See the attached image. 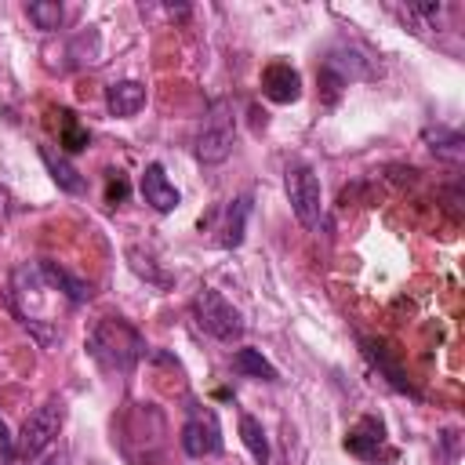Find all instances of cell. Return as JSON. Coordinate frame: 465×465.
Wrapping results in <instances>:
<instances>
[{
    "label": "cell",
    "mask_w": 465,
    "mask_h": 465,
    "mask_svg": "<svg viewBox=\"0 0 465 465\" xmlns=\"http://www.w3.org/2000/svg\"><path fill=\"white\" fill-rule=\"evenodd\" d=\"M138 189H142V200H145L156 214H171V211L182 203V196H178V189L171 185L163 163H156V160L145 163V171H142V178H138Z\"/></svg>",
    "instance_id": "ba28073f"
},
{
    "label": "cell",
    "mask_w": 465,
    "mask_h": 465,
    "mask_svg": "<svg viewBox=\"0 0 465 465\" xmlns=\"http://www.w3.org/2000/svg\"><path fill=\"white\" fill-rule=\"evenodd\" d=\"M25 11H29V22H33L36 29H44V33H51V29L62 25V4H58V0H36V4H29Z\"/></svg>",
    "instance_id": "e0dca14e"
},
{
    "label": "cell",
    "mask_w": 465,
    "mask_h": 465,
    "mask_svg": "<svg viewBox=\"0 0 465 465\" xmlns=\"http://www.w3.org/2000/svg\"><path fill=\"white\" fill-rule=\"evenodd\" d=\"M262 94H265L269 102H276V105L298 102V98H302V76H298V69H294L291 62H283V58L269 62V65L262 69Z\"/></svg>",
    "instance_id": "52a82bcc"
},
{
    "label": "cell",
    "mask_w": 465,
    "mask_h": 465,
    "mask_svg": "<svg viewBox=\"0 0 465 465\" xmlns=\"http://www.w3.org/2000/svg\"><path fill=\"white\" fill-rule=\"evenodd\" d=\"M381 447H385V425H381V418H374V414H363V418L345 432V450L356 454V458H363V461L378 458Z\"/></svg>",
    "instance_id": "9c48e42d"
},
{
    "label": "cell",
    "mask_w": 465,
    "mask_h": 465,
    "mask_svg": "<svg viewBox=\"0 0 465 465\" xmlns=\"http://www.w3.org/2000/svg\"><path fill=\"white\" fill-rule=\"evenodd\" d=\"M236 145V113L225 98L211 102L203 124H200V134H196V160L200 163H222L229 160Z\"/></svg>",
    "instance_id": "3957f363"
},
{
    "label": "cell",
    "mask_w": 465,
    "mask_h": 465,
    "mask_svg": "<svg viewBox=\"0 0 465 465\" xmlns=\"http://www.w3.org/2000/svg\"><path fill=\"white\" fill-rule=\"evenodd\" d=\"M429 142H436L432 145V153H443V156H461V134L458 131H443V127H436V134H429Z\"/></svg>",
    "instance_id": "ac0fdd59"
},
{
    "label": "cell",
    "mask_w": 465,
    "mask_h": 465,
    "mask_svg": "<svg viewBox=\"0 0 465 465\" xmlns=\"http://www.w3.org/2000/svg\"><path fill=\"white\" fill-rule=\"evenodd\" d=\"M193 320L200 323L203 334H211V338H218L225 345H232V341L243 338V316H240V309H232L214 287H203L193 298Z\"/></svg>",
    "instance_id": "277c9868"
},
{
    "label": "cell",
    "mask_w": 465,
    "mask_h": 465,
    "mask_svg": "<svg viewBox=\"0 0 465 465\" xmlns=\"http://www.w3.org/2000/svg\"><path fill=\"white\" fill-rule=\"evenodd\" d=\"M145 341L138 334V327H131L127 320L120 316H102L91 331H87V352L98 360V367L105 371H116V374H127L138 356H142Z\"/></svg>",
    "instance_id": "6da1fadb"
},
{
    "label": "cell",
    "mask_w": 465,
    "mask_h": 465,
    "mask_svg": "<svg viewBox=\"0 0 465 465\" xmlns=\"http://www.w3.org/2000/svg\"><path fill=\"white\" fill-rule=\"evenodd\" d=\"M124 200H127V178H124L120 171H109V182H105V203L116 207V203H124Z\"/></svg>",
    "instance_id": "d6986e66"
},
{
    "label": "cell",
    "mask_w": 465,
    "mask_h": 465,
    "mask_svg": "<svg viewBox=\"0 0 465 465\" xmlns=\"http://www.w3.org/2000/svg\"><path fill=\"white\" fill-rule=\"evenodd\" d=\"M287 200H291V211L294 218L305 225V229H316L320 225V214H323V189H320V178L309 163H287Z\"/></svg>",
    "instance_id": "5b68a950"
},
{
    "label": "cell",
    "mask_w": 465,
    "mask_h": 465,
    "mask_svg": "<svg viewBox=\"0 0 465 465\" xmlns=\"http://www.w3.org/2000/svg\"><path fill=\"white\" fill-rule=\"evenodd\" d=\"M58 145L65 149V153H80V149H87V127H80V120L69 113V109H58Z\"/></svg>",
    "instance_id": "2e32d148"
},
{
    "label": "cell",
    "mask_w": 465,
    "mask_h": 465,
    "mask_svg": "<svg viewBox=\"0 0 465 465\" xmlns=\"http://www.w3.org/2000/svg\"><path fill=\"white\" fill-rule=\"evenodd\" d=\"M11 203H15V200H11V193H7L4 185H0V225H4L7 218H11Z\"/></svg>",
    "instance_id": "ffe728a7"
},
{
    "label": "cell",
    "mask_w": 465,
    "mask_h": 465,
    "mask_svg": "<svg viewBox=\"0 0 465 465\" xmlns=\"http://www.w3.org/2000/svg\"><path fill=\"white\" fill-rule=\"evenodd\" d=\"M0 443H4V454L11 458V432H7V425L0 421Z\"/></svg>",
    "instance_id": "44dd1931"
},
{
    "label": "cell",
    "mask_w": 465,
    "mask_h": 465,
    "mask_svg": "<svg viewBox=\"0 0 465 465\" xmlns=\"http://www.w3.org/2000/svg\"><path fill=\"white\" fill-rule=\"evenodd\" d=\"M247 214H251V196L229 200V207H225V225H222V236H218L222 247H240V243H243Z\"/></svg>",
    "instance_id": "4fadbf2b"
},
{
    "label": "cell",
    "mask_w": 465,
    "mask_h": 465,
    "mask_svg": "<svg viewBox=\"0 0 465 465\" xmlns=\"http://www.w3.org/2000/svg\"><path fill=\"white\" fill-rule=\"evenodd\" d=\"M240 440H243V447L251 450V458L258 465H269V436H265V429H262L258 418L240 414Z\"/></svg>",
    "instance_id": "9a60e30c"
},
{
    "label": "cell",
    "mask_w": 465,
    "mask_h": 465,
    "mask_svg": "<svg viewBox=\"0 0 465 465\" xmlns=\"http://www.w3.org/2000/svg\"><path fill=\"white\" fill-rule=\"evenodd\" d=\"M360 345H363V356H367V360H371V363L378 367V374H381V378H385V381H389V385H392L396 392H407V396H418V389L411 385V378H407V371H403V367H400V363H396V360L389 356V349H385L381 341H371V338H363Z\"/></svg>",
    "instance_id": "30bf717a"
},
{
    "label": "cell",
    "mask_w": 465,
    "mask_h": 465,
    "mask_svg": "<svg viewBox=\"0 0 465 465\" xmlns=\"http://www.w3.org/2000/svg\"><path fill=\"white\" fill-rule=\"evenodd\" d=\"M232 371L243 374V378H258V381H280L276 367L258 349H251V345H243V349L232 352Z\"/></svg>",
    "instance_id": "5bb4252c"
},
{
    "label": "cell",
    "mask_w": 465,
    "mask_h": 465,
    "mask_svg": "<svg viewBox=\"0 0 465 465\" xmlns=\"http://www.w3.org/2000/svg\"><path fill=\"white\" fill-rule=\"evenodd\" d=\"M178 440H182V450H185L189 458H211V454H218V450H222V425H218V414H214L211 407L193 403Z\"/></svg>",
    "instance_id": "8992f818"
},
{
    "label": "cell",
    "mask_w": 465,
    "mask_h": 465,
    "mask_svg": "<svg viewBox=\"0 0 465 465\" xmlns=\"http://www.w3.org/2000/svg\"><path fill=\"white\" fill-rule=\"evenodd\" d=\"M40 160L47 163V171H51V178H54V185H58V189H65V193H73V196L87 189V182L80 178V171H76L62 153L54 156V149H51V145H40Z\"/></svg>",
    "instance_id": "7c38bea8"
},
{
    "label": "cell",
    "mask_w": 465,
    "mask_h": 465,
    "mask_svg": "<svg viewBox=\"0 0 465 465\" xmlns=\"http://www.w3.org/2000/svg\"><path fill=\"white\" fill-rule=\"evenodd\" d=\"M105 105H109L113 116H134V113L145 105V84H138V80L109 84V91H105Z\"/></svg>",
    "instance_id": "8fae6325"
},
{
    "label": "cell",
    "mask_w": 465,
    "mask_h": 465,
    "mask_svg": "<svg viewBox=\"0 0 465 465\" xmlns=\"http://www.w3.org/2000/svg\"><path fill=\"white\" fill-rule=\"evenodd\" d=\"M62 418H65V403L58 396L44 400L25 421H22V432L15 436V447H11V458H22V461H36L58 436L62 429Z\"/></svg>",
    "instance_id": "7a4b0ae2"
}]
</instances>
